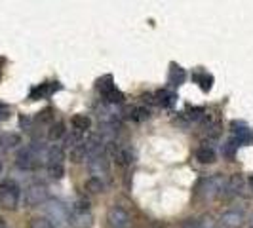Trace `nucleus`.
<instances>
[{
    "mask_svg": "<svg viewBox=\"0 0 253 228\" xmlns=\"http://www.w3.org/2000/svg\"><path fill=\"white\" fill-rule=\"evenodd\" d=\"M19 196H21V189L17 187V183L15 181H4L2 185H0V205L4 207V209H17V205H19Z\"/></svg>",
    "mask_w": 253,
    "mask_h": 228,
    "instance_id": "1",
    "label": "nucleus"
},
{
    "mask_svg": "<svg viewBox=\"0 0 253 228\" xmlns=\"http://www.w3.org/2000/svg\"><path fill=\"white\" fill-rule=\"evenodd\" d=\"M69 221L75 228H89L91 227V215H89V203L86 200H76V203L69 211Z\"/></svg>",
    "mask_w": 253,
    "mask_h": 228,
    "instance_id": "2",
    "label": "nucleus"
},
{
    "mask_svg": "<svg viewBox=\"0 0 253 228\" xmlns=\"http://www.w3.org/2000/svg\"><path fill=\"white\" fill-rule=\"evenodd\" d=\"M46 202H48V189H46V185L35 183V185H31V187L25 189L23 203H25L27 207H37V205Z\"/></svg>",
    "mask_w": 253,
    "mask_h": 228,
    "instance_id": "3",
    "label": "nucleus"
},
{
    "mask_svg": "<svg viewBox=\"0 0 253 228\" xmlns=\"http://www.w3.org/2000/svg\"><path fill=\"white\" fill-rule=\"evenodd\" d=\"M44 211H46L48 219L53 223V227H55V225H65V223L69 221V209H67L61 202H57V200L46 202Z\"/></svg>",
    "mask_w": 253,
    "mask_h": 228,
    "instance_id": "4",
    "label": "nucleus"
},
{
    "mask_svg": "<svg viewBox=\"0 0 253 228\" xmlns=\"http://www.w3.org/2000/svg\"><path fill=\"white\" fill-rule=\"evenodd\" d=\"M225 177L223 175H211V177L204 179L202 181V187H200V190H202V196L204 198H215V196H219V194H223V190H225Z\"/></svg>",
    "mask_w": 253,
    "mask_h": 228,
    "instance_id": "5",
    "label": "nucleus"
},
{
    "mask_svg": "<svg viewBox=\"0 0 253 228\" xmlns=\"http://www.w3.org/2000/svg\"><path fill=\"white\" fill-rule=\"evenodd\" d=\"M107 225H109V228H129V225H131L129 213L120 205H113L107 213Z\"/></svg>",
    "mask_w": 253,
    "mask_h": 228,
    "instance_id": "6",
    "label": "nucleus"
},
{
    "mask_svg": "<svg viewBox=\"0 0 253 228\" xmlns=\"http://www.w3.org/2000/svg\"><path fill=\"white\" fill-rule=\"evenodd\" d=\"M111 154H113V160L118 165H129V164H133V160H135L133 151H131L127 145L111 143Z\"/></svg>",
    "mask_w": 253,
    "mask_h": 228,
    "instance_id": "7",
    "label": "nucleus"
},
{
    "mask_svg": "<svg viewBox=\"0 0 253 228\" xmlns=\"http://www.w3.org/2000/svg\"><path fill=\"white\" fill-rule=\"evenodd\" d=\"M88 169L93 177H97V175H107V173H109V160H107V154L101 152V154L89 156Z\"/></svg>",
    "mask_w": 253,
    "mask_h": 228,
    "instance_id": "8",
    "label": "nucleus"
},
{
    "mask_svg": "<svg viewBox=\"0 0 253 228\" xmlns=\"http://www.w3.org/2000/svg\"><path fill=\"white\" fill-rule=\"evenodd\" d=\"M219 223L225 228H240L246 223V213L242 209H228L221 215Z\"/></svg>",
    "mask_w": 253,
    "mask_h": 228,
    "instance_id": "9",
    "label": "nucleus"
},
{
    "mask_svg": "<svg viewBox=\"0 0 253 228\" xmlns=\"http://www.w3.org/2000/svg\"><path fill=\"white\" fill-rule=\"evenodd\" d=\"M15 164H17V167H19V169L31 171V169L38 167V156L35 154V151H33V149H25V151H21L19 154H17Z\"/></svg>",
    "mask_w": 253,
    "mask_h": 228,
    "instance_id": "10",
    "label": "nucleus"
},
{
    "mask_svg": "<svg viewBox=\"0 0 253 228\" xmlns=\"http://www.w3.org/2000/svg\"><path fill=\"white\" fill-rule=\"evenodd\" d=\"M242 189H244V177L242 175H230V177L227 179V183H225V194L227 196H236V194H240Z\"/></svg>",
    "mask_w": 253,
    "mask_h": 228,
    "instance_id": "11",
    "label": "nucleus"
},
{
    "mask_svg": "<svg viewBox=\"0 0 253 228\" xmlns=\"http://www.w3.org/2000/svg\"><path fill=\"white\" fill-rule=\"evenodd\" d=\"M59 89V84L57 82H50V84H42V86H38L31 91V99L35 101V99H42V97H48L51 95L53 91H57Z\"/></svg>",
    "mask_w": 253,
    "mask_h": 228,
    "instance_id": "12",
    "label": "nucleus"
},
{
    "mask_svg": "<svg viewBox=\"0 0 253 228\" xmlns=\"http://www.w3.org/2000/svg\"><path fill=\"white\" fill-rule=\"evenodd\" d=\"M194 156H196V160H198L200 164H213V162H215V151H213L211 147H208V145L198 147L196 152H194Z\"/></svg>",
    "mask_w": 253,
    "mask_h": 228,
    "instance_id": "13",
    "label": "nucleus"
},
{
    "mask_svg": "<svg viewBox=\"0 0 253 228\" xmlns=\"http://www.w3.org/2000/svg\"><path fill=\"white\" fill-rule=\"evenodd\" d=\"M86 151H88V158H89V156H95V154H101V152H105V151H103L101 135H97V133L89 135L88 139H86Z\"/></svg>",
    "mask_w": 253,
    "mask_h": 228,
    "instance_id": "14",
    "label": "nucleus"
},
{
    "mask_svg": "<svg viewBox=\"0 0 253 228\" xmlns=\"http://www.w3.org/2000/svg\"><path fill=\"white\" fill-rule=\"evenodd\" d=\"M232 131H234L238 143H246V141H250V137H252V129L246 126L244 122H232Z\"/></svg>",
    "mask_w": 253,
    "mask_h": 228,
    "instance_id": "15",
    "label": "nucleus"
},
{
    "mask_svg": "<svg viewBox=\"0 0 253 228\" xmlns=\"http://www.w3.org/2000/svg\"><path fill=\"white\" fill-rule=\"evenodd\" d=\"M65 160V151L63 147H59V145H53L48 149V165L50 164H63Z\"/></svg>",
    "mask_w": 253,
    "mask_h": 228,
    "instance_id": "16",
    "label": "nucleus"
},
{
    "mask_svg": "<svg viewBox=\"0 0 253 228\" xmlns=\"http://www.w3.org/2000/svg\"><path fill=\"white\" fill-rule=\"evenodd\" d=\"M156 97H158V105H162L164 109H169V107H173L175 105V99H177V95L173 93V91H168V89H162V91H158L156 93Z\"/></svg>",
    "mask_w": 253,
    "mask_h": 228,
    "instance_id": "17",
    "label": "nucleus"
},
{
    "mask_svg": "<svg viewBox=\"0 0 253 228\" xmlns=\"http://www.w3.org/2000/svg\"><path fill=\"white\" fill-rule=\"evenodd\" d=\"M73 127H75L76 131H86L91 127V118H89L88 114H75L73 116Z\"/></svg>",
    "mask_w": 253,
    "mask_h": 228,
    "instance_id": "18",
    "label": "nucleus"
},
{
    "mask_svg": "<svg viewBox=\"0 0 253 228\" xmlns=\"http://www.w3.org/2000/svg\"><path fill=\"white\" fill-rule=\"evenodd\" d=\"M149 116H151V111H149L147 107H133V109L127 111V118L133 120V122H143V120H147Z\"/></svg>",
    "mask_w": 253,
    "mask_h": 228,
    "instance_id": "19",
    "label": "nucleus"
},
{
    "mask_svg": "<svg viewBox=\"0 0 253 228\" xmlns=\"http://www.w3.org/2000/svg\"><path fill=\"white\" fill-rule=\"evenodd\" d=\"M185 80H187V73H185V69H181V67H177V65H173V67H171V71H169V84H173V86H181Z\"/></svg>",
    "mask_w": 253,
    "mask_h": 228,
    "instance_id": "20",
    "label": "nucleus"
},
{
    "mask_svg": "<svg viewBox=\"0 0 253 228\" xmlns=\"http://www.w3.org/2000/svg\"><path fill=\"white\" fill-rule=\"evenodd\" d=\"M86 143V139H84V133L82 131H76V129H73L69 135H67V139H65V145L69 147V149H75V147H78V145H84Z\"/></svg>",
    "mask_w": 253,
    "mask_h": 228,
    "instance_id": "21",
    "label": "nucleus"
},
{
    "mask_svg": "<svg viewBox=\"0 0 253 228\" xmlns=\"http://www.w3.org/2000/svg\"><path fill=\"white\" fill-rule=\"evenodd\" d=\"M71 162H75V164H78V162H84L86 158H88V151H86V143L84 145H78V147H75V149H71Z\"/></svg>",
    "mask_w": 253,
    "mask_h": 228,
    "instance_id": "22",
    "label": "nucleus"
},
{
    "mask_svg": "<svg viewBox=\"0 0 253 228\" xmlns=\"http://www.w3.org/2000/svg\"><path fill=\"white\" fill-rule=\"evenodd\" d=\"M17 145H21V137L17 133H8V135H2L0 137V147L2 149H13Z\"/></svg>",
    "mask_w": 253,
    "mask_h": 228,
    "instance_id": "23",
    "label": "nucleus"
},
{
    "mask_svg": "<svg viewBox=\"0 0 253 228\" xmlns=\"http://www.w3.org/2000/svg\"><path fill=\"white\" fill-rule=\"evenodd\" d=\"M86 190L89 194H101L105 190V183L101 181V177H91L86 181Z\"/></svg>",
    "mask_w": 253,
    "mask_h": 228,
    "instance_id": "24",
    "label": "nucleus"
},
{
    "mask_svg": "<svg viewBox=\"0 0 253 228\" xmlns=\"http://www.w3.org/2000/svg\"><path fill=\"white\" fill-rule=\"evenodd\" d=\"M63 135H65V124L63 122H55V124H51L50 129H48V139L59 141Z\"/></svg>",
    "mask_w": 253,
    "mask_h": 228,
    "instance_id": "25",
    "label": "nucleus"
},
{
    "mask_svg": "<svg viewBox=\"0 0 253 228\" xmlns=\"http://www.w3.org/2000/svg\"><path fill=\"white\" fill-rule=\"evenodd\" d=\"M29 228H55V227H53V223H51L48 217H35V219H31Z\"/></svg>",
    "mask_w": 253,
    "mask_h": 228,
    "instance_id": "26",
    "label": "nucleus"
},
{
    "mask_svg": "<svg viewBox=\"0 0 253 228\" xmlns=\"http://www.w3.org/2000/svg\"><path fill=\"white\" fill-rule=\"evenodd\" d=\"M48 175H50L51 179H55V181L63 179V175H65L63 164H50L48 165Z\"/></svg>",
    "mask_w": 253,
    "mask_h": 228,
    "instance_id": "27",
    "label": "nucleus"
},
{
    "mask_svg": "<svg viewBox=\"0 0 253 228\" xmlns=\"http://www.w3.org/2000/svg\"><path fill=\"white\" fill-rule=\"evenodd\" d=\"M99 89H101L103 95H107L109 91L116 89L114 88V84H113V76H103L101 80H99Z\"/></svg>",
    "mask_w": 253,
    "mask_h": 228,
    "instance_id": "28",
    "label": "nucleus"
},
{
    "mask_svg": "<svg viewBox=\"0 0 253 228\" xmlns=\"http://www.w3.org/2000/svg\"><path fill=\"white\" fill-rule=\"evenodd\" d=\"M105 99L111 103V105H118V103L124 101V93L118 91V89H113V91H109V93L105 95Z\"/></svg>",
    "mask_w": 253,
    "mask_h": 228,
    "instance_id": "29",
    "label": "nucleus"
},
{
    "mask_svg": "<svg viewBox=\"0 0 253 228\" xmlns=\"http://www.w3.org/2000/svg\"><path fill=\"white\" fill-rule=\"evenodd\" d=\"M236 149H238V141H228L227 145H223V156H227V158H232Z\"/></svg>",
    "mask_w": 253,
    "mask_h": 228,
    "instance_id": "30",
    "label": "nucleus"
},
{
    "mask_svg": "<svg viewBox=\"0 0 253 228\" xmlns=\"http://www.w3.org/2000/svg\"><path fill=\"white\" fill-rule=\"evenodd\" d=\"M198 227L200 228H215V221L211 215H204L202 221H198Z\"/></svg>",
    "mask_w": 253,
    "mask_h": 228,
    "instance_id": "31",
    "label": "nucleus"
},
{
    "mask_svg": "<svg viewBox=\"0 0 253 228\" xmlns=\"http://www.w3.org/2000/svg\"><path fill=\"white\" fill-rule=\"evenodd\" d=\"M211 82H213V78L210 75L200 76V88H202L204 91H210V89H211Z\"/></svg>",
    "mask_w": 253,
    "mask_h": 228,
    "instance_id": "32",
    "label": "nucleus"
},
{
    "mask_svg": "<svg viewBox=\"0 0 253 228\" xmlns=\"http://www.w3.org/2000/svg\"><path fill=\"white\" fill-rule=\"evenodd\" d=\"M37 120H38V122H51V120H53V111H51V109L42 111V113L38 114Z\"/></svg>",
    "mask_w": 253,
    "mask_h": 228,
    "instance_id": "33",
    "label": "nucleus"
},
{
    "mask_svg": "<svg viewBox=\"0 0 253 228\" xmlns=\"http://www.w3.org/2000/svg\"><path fill=\"white\" fill-rule=\"evenodd\" d=\"M202 116H204V111H202V109H192V111H189V114H187V118H189V120H192V122L200 120Z\"/></svg>",
    "mask_w": 253,
    "mask_h": 228,
    "instance_id": "34",
    "label": "nucleus"
},
{
    "mask_svg": "<svg viewBox=\"0 0 253 228\" xmlns=\"http://www.w3.org/2000/svg\"><path fill=\"white\" fill-rule=\"evenodd\" d=\"M8 116H10V111H8V107H4V105L0 103V122H2V120H6Z\"/></svg>",
    "mask_w": 253,
    "mask_h": 228,
    "instance_id": "35",
    "label": "nucleus"
},
{
    "mask_svg": "<svg viewBox=\"0 0 253 228\" xmlns=\"http://www.w3.org/2000/svg\"><path fill=\"white\" fill-rule=\"evenodd\" d=\"M181 228H200V227H198V221L189 219V221H185V223H183V227Z\"/></svg>",
    "mask_w": 253,
    "mask_h": 228,
    "instance_id": "36",
    "label": "nucleus"
},
{
    "mask_svg": "<svg viewBox=\"0 0 253 228\" xmlns=\"http://www.w3.org/2000/svg\"><path fill=\"white\" fill-rule=\"evenodd\" d=\"M0 228H6V221L2 217H0Z\"/></svg>",
    "mask_w": 253,
    "mask_h": 228,
    "instance_id": "37",
    "label": "nucleus"
},
{
    "mask_svg": "<svg viewBox=\"0 0 253 228\" xmlns=\"http://www.w3.org/2000/svg\"><path fill=\"white\" fill-rule=\"evenodd\" d=\"M2 169H4V165H2V162H0V173H2Z\"/></svg>",
    "mask_w": 253,
    "mask_h": 228,
    "instance_id": "38",
    "label": "nucleus"
},
{
    "mask_svg": "<svg viewBox=\"0 0 253 228\" xmlns=\"http://www.w3.org/2000/svg\"><path fill=\"white\" fill-rule=\"evenodd\" d=\"M250 183H252V187H253V177H252V179H250Z\"/></svg>",
    "mask_w": 253,
    "mask_h": 228,
    "instance_id": "39",
    "label": "nucleus"
}]
</instances>
